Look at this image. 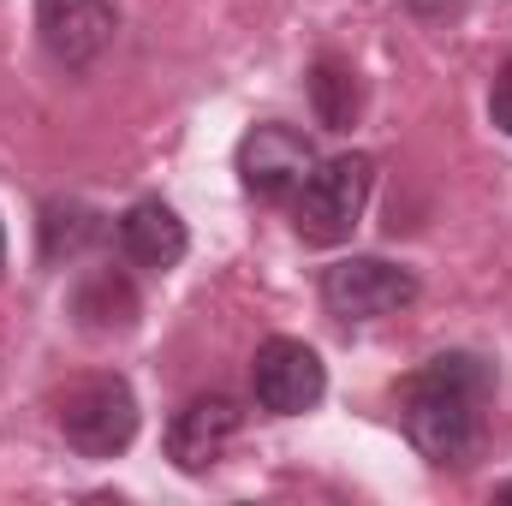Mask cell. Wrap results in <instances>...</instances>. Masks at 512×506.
<instances>
[{
  "instance_id": "obj_1",
  "label": "cell",
  "mask_w": 512,
  "mask_h": 506,
  "mask_svg": "<svg viewBox=\"0 0 512 506\" xmlns=\"http://www.w3.org/2000/svg\"><path fill=\"white\" fill-rule=\"evenodd\" d=\"M399 399V423L411 435V447L435 465H465L483 447L489 429V405H495V370L477 352H441L423 370L393 387Z\"/></svg>"
},
{
  "instance_id": "obj_2",
  "label": "cell",
  "mask_w": 512,
  "mask_h": 506,
  "mask_svg": "<svg viewBox=\"0 0 512 506\" xmlns=\"http://www.w3.org/2000/svg\"><path fill=\"white\" fill-rule=\"evenodd\" d=\"M370 191H376V161L370 155H334V161H316L304 173V185L292 191V227L304 245H346L370 209Z\"/></svg>"
},
{
  "instance_id": "obj_3",
  "label": "cell",
  "mask_w": 512,
  "mask_h": 506,
  "mask_svg": "<svg viewBox=\"0 0 512 506\" xmlns=\"http://www.w3.org/2000/svg\"><path fill=\"white\" fill-rule=\"evenodd\" d=\"M54 423H60L72 453L120 459L137 441V393L126 376H78L54 399Z\"/></svg>"
},
{
  "instance_id": "obj_4",
  "label": "cell",
  "mask_w": 512,
  "mask_h": 506,
  "mask_svg": "<svg viewBox=\"0 0 512 506\" xmlns=\"http://www.w3.org/2000/svg\"><path fill=\"white\" fill-rule=\"evenodd\" d=\"M417 298V274L387 256H340L322 274V304L340 322H382Z\"/></svg>"
},
{
  "instance_id": "obj_5",
  "label": "cell",
  "mask_w": 512,
  "mask_h": 506,
  "mask_svg": "<svg viewBox=\"0 0 512 506\" xmlns=\"http://www.w3.org/2000/svg\"><path fill=\"white\" fill-rule=\"evenodd\" d=\"M251 387H256V405H262V411H274V417H304V411L322 405L328 370H322V358H316L304 340L274 334V340L256 346Z\"/></svg>"
},
{
  "instance_id": "obj_6",
  "label": "cell",
  "mask_w": 512,
  "mask_h": 506,
  "mask_svg": "<svg viewBox=\"0 0 512 506\" xmlns=\"http://www.w3.org/2000/svg\"><path fill=\"white\" fill-rule=\"evenodd\" d=\"M36 36L66 72H84L114 48L120 6L114 0H36Z\"/></svg>"
},
{
  "instance_id": "obj_7",
  "label": "cell",
  "mask_w": 512,
  "mask_h": 506,
  "mask_svg": "<svg viewBox=\"0 0 512 506\" xmlns=\"http://www.w3.org/2000/svg\"><path fill=\"white\" fill-rule=\"evenodd\" d=\"M310 167H316V149H310V137L298 126L268 120V126H251L239 137V185L251 197H262V203L292 197Z\"/></svg>"
},
{
  "instance_id": "obj_8",
  "label": "cell",
  "mask_w": 512,
  "mask_h": 506,
  "mask_svg": "<svg viewBox=\"0 0 512 506\" xmlns=\"http://www.w3.org/2000/svg\"><path fill=\"white\" fill-rule=\"evenodd\" d=\"M239 429H245L239 399L203 393V399H191V405L173 411V423H167V459H173L185 477H197V471L221 465V453L239 441Z\"/></svg>"
},
{
  "instance_id": "obj_9",
  "label": "cell",
  "mask_w": 512,
  "mask_h": 506,
  "mask_svg": "<svg viewBox=\"0 0 512 506\" xmlns=\"http://www.w3.org/2000/svg\"><path fill=\"white\" fill-rule=\"evenodd\" d=\"M120 251H126L131 268L167 274V268H179V262H185L191 233H185V221H179L161 197H143V203H131L126 215H120Z\"/></svg>"
},
{
  "instance_id": "obj_10",
  "label": "cell",
  "mask_w": 512,
  "mask_h": 506,
  "mask_svg": "<svg viewBox=\"0 0 512 506\" xmlns=\"http://www.w3.org/2000/svg\"><path fill=\"white\" fill-rule=\"evenodd\" d=\"M72 316H78L84 334H126L131 322H137V292H131L126 274L96 268V274L78 280V292H72Z\"/></svg>"
},
{
  "instance_id": "obj_11",
  "label": "cell",
  "mask_w": 512,
  "mask_h": 506,
  "mask_svg": "<svg viewBox=\"0 0 512 506\" xmlns=\"http://www.w3.org/2000/svg\"><path fill=\"white\" fill-rule=\"evenodd\" d=\"M310 108H316V120H322L328 131H352L358 108H364V84H358V72L340 66V60H322V66L310 72Z\"/></svg>"
},
{
  "instance_id": "obj_12",
  "label": "cell",
  "mask_w": 512,
  "mask_h": 506,
  "mask_svg": "<svg viewBox=\"0 0 512 506\" xmlns=\"http://www.w3.org/2000/svg\"><path fill=\"white\" fill-rule=\"evenodd\" d=\"M102 239V215L96 209H84V203H48L42 209V256L48 262H72V256H84L90 245Z\"/></svg>"
},
{
  "instance_id": "obj_13",
  "label": "cell",
  "mask_w": 512,
  "mask_h": 506,
  "mask_svg": "<svg viewBox=\"0 0 512 506\" xmlns=\"http://www.w3.org/2000/svg\"><path fill=\"white\" fill-rule=\"evenodd\" d=\"M489 120L512 137V60L495 72V90H489Z\"/></svg>"
},
{
  "instance_id": "obj_14",
  "label": "cell",
  "mask_w": 512,
  "mask_h": 506,
  "mask_svg": "<svg viewBox=\"0 0 512 506\" xmlns=\"http://www.w3.org/2000/svg\"><path fill=\"white\" fill-rule=\"evenodd\" d=\"M0 274H6V227H0Z\"/></svg>"
},
{
  "instance_id": "obj_15",
  "label": "cell",
  "mask_w": 512,
  "mask_h": 506,
  "mask_svg": "<svg viewBox=\"0 0 512 506\" xmlns=\"http://www.w3.org/2000/svg\"><path fill=\"white\" fill-rule=\"evenodd\" d=\"M495 501H512V483H501V489H495Z\"/></svg>"
}]
</instances>
